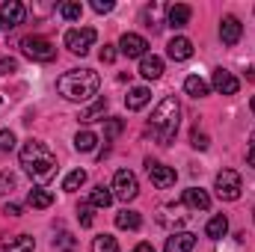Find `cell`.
I'll list each match as a JSON object with an SVG mask.
<instances>
[{"label": "cell", "instance_id": "obj_1", "mask_svg": "<svg viewBox=\"0 0 255 252\" xmlns=\"http://www.w3.org/2000/svg\"><path fill=\"white\" fill-rule=\"evenodd\" d=\"M21 166L33 181H51L57 175V154L42 139H27L21 148Z\"/></svg>", "mask_w": 255, "mask_h": 252}, {"label": "cell", "instance_id": "obj_2", "mask_svg": "<svg viewBox=\"0 0 255 252\" xmlns=\"http://www.w3.org/2000/svg\"><path fill=\"white\" fill-rule=\"evenodd\" d=\"M178 122H181V104H178L175 95H166V98L154 107V113H151V119H148V130H151L154 142L169 145V142L175 139V133H178Z\"/></svg>", "mask_w": 255, "mask_h": 252}, {"label": "cell", "instance_id": "obj_3", "mask_svg": "<svg viewBox=\"0 0 255 252\" xmlns=\"http://www.w3.org/2000/svg\"><path fill=\"white\" fill-rule=\"evenodd\" d=\"M98 86H101V77L98 71L92 68H74V71H65L63 77L57 80V92L63 95L65 101H89L92 95H98Z\"/></svg>", "mask_w": 255, "mask_h": 252}, {"label": "cell", "instance_id": "obj_4", "mask_svg": "<svg viewBox=\"0 0 255 252\" xmlns=\"http://www.w3.org/2000/svg\"><path fill=\"white\" fill-rule=\"evenodd\" d=\"M95 39H98V33L92 30V27H77V30H68L65 33V48L71 51V54H89V48L95 45Z\"/></svg>", "mask_w": 255, "mask_h": 252}, {"label": "cell", "instance_id": "obj_5", "mask_svg": "<svg viewBox=\"0 0 255 252\" xmlns=\"http://www.w3.org/2000/svg\"><path fill=\"white\" fill-rule=\"evenodd\" d=\"M21 48H24V54H27L30 60H36V63H51V60L57 57V48H54L48 39H42V36H27V39L21 42Z\"/></svg>", "mask_w": 255, "mask_h": 252}, {"label": "cell", "instance_id": "obj_6", "mask_svg": "<svg viewBox=\"0 0 255 252\" xmlns=\"http://www.w3.org/2000/svg\"><path fill=\"white\" fill-rule=\"evenodd\" d=\"M241 190H244V181H241V175L235 169H223L217 175V196L220 199L235 202V199H241Z\"/></svg>", "mask_w": 255, "mask_h": 252}, {"label": "cell", "instance_id": "obj_7", "mask_svg": "<svg viewBox=\"0 0 255 252\" xmlns=\"http://www.w3.org/2000/svg\"><path fill=\"white\" fill-rule=\"evenodd\" d=\"M139 193V184H136V175L130 169H119L113 175V196L122 199V202H133Z\"/></svg>", "mask_w": 255, "mask_h": 252}, {"label": "cell", "instance_id": "obj_8", "mask_svg": "<svg viewBox=\"0 0 255 252\" xmlns=\"http://www.w3.org/2000/svg\"><path fill=\"white\" fill-rule=\"evenodd\" d=\"M24 15H27L24 3H18V0H6V3L0 6V27H3V30H15L18 24H24Z\"/></svg>", "mask_w": 255, "mask_h": 252}, {"label": "cell", "instance_id": "obj_9", "mask_svg": "<svg viewBox=\"0 0 255 252\" xmlns=\"http://www.w3.org/2000/svg\"><path fill=\"white\" fill-rule=\"evenodd\" d=\"M145 169H148V178H151V184H154L157 190H169L172 184H175V169H172V166H163V163L148 160Z\"/></svg>", "mask_w": 255, "mask_h": 252}, {"label": "cell", "instance_id": "obj_10", "mask_svg": "<svg viewBox=\"0 0 255 252\" xmlns=\"http://www.w3.org/2000/svg\"><path fill=\"white\" fill-rule=\"evenodd\" d=\"M119 48H122V54L130 57V60H133V57H139V60H142V57H145V51H148V42H145L142 36H136V33H125V36L119 39Z\"/></svg>", "mask_w": 255, "mask_h": 252}, {"label": "cell", "instance_id": "obj_11", "mask_svg": "<svg viewBox=\"0 0 255 252\" xmlns=\"http://www.w3.org/2000/svg\"><path fill=\"white\" fill-rule=\"evenodd\" d=\"M241 36H244V24H241L235 15H226L223 24H220V39H223V45H238Z\"/></svg>", "mask_w": 255, "mask_h": 252}, {"label": "cell", "instance_id": "obj_12", "mask_svg": "<svg viewBox=\"0 0 255 252\" xmlns=\"http://www.w3.org/2000/svg\"><path fill=\"white\" fill-rule=\"evenodd\" d=\"M214 89H217L220 95H238V89H241V80H238L232 71H226V68H217V71H214Z\"/></svg>", "mask_w": 255, "mask_h": 252}, {"label": "cell", "instance_id": "obj_13", "mask_svg": "<svg viewBox=\"0 0 255 252\" xmlns=\"http://www.w3.org/2000/svg\"><path fill=\"white\" fill-rule=\"evenodd\" d=\"M190 15H193V9L187 3H172V6H166V24H169L172 30L187 27V24H190Z\"/></svg>", "mask_w": 255, "mask_h": 252}, {"label": "cell", "instance_id": "obj_14", "mask_svg": "<svg viewBox=\"0 0 255 252\" xmlns=\"http://www.w3.org/2000/svg\"><path fill=\"white\" fill-rule=\"evenodd\" d=\"M166 54H169V60L184 63V60H190L193 57V42L190 39H184V36H175V39L166 45Z\"/></svg>", "mask_w": 255, "mask_h": 252}, {"label": "cell", "instance_id": "obj_15", "mask_svg": "<svg viewBox=\"0 0 255 252\" xmlns=\"http://www.w3.org/2000/svg\"><path fill=\"white\" fill-rule=\"evenodd\" d=\"M193 247H196V235H190V232H175L172 238H166L163 252H193Z\"/></svg>", "mask_w": 255, "mask_h": 252}, {"label": "cell", "instance_id": "obj_16", "mask_svg": "<svg viewBox=\"0 0 255 252\" xmlns=\"http://www.w3.org/2000/svg\"><path fill=\"white\" fill-rule=\"evenodd\" d=\"M181 202L190 208V211H208L211 208V196L205 193L202 187H190L184 190V196H181Z\"/></svg>", "mask_w": 255, "mask_h": 252}, {"label": "cell", "instance_id": "obj_17", "mask_svg": "<svg viewBox=\"0 0 255 252\" xmlns=\"http://www.w3.org/2000/svg\"><path fill=\"white\" fill-rule=\"evenodd\" d=\"M139 74H142L145 80H157V77L163 74V60L154 57V54H145V57L139 60Z\"/></svg>", "mask_w": 255, "mask_h": 252}, {"label": "cell", "instance_id": "obj_18", "mask_svg": "<svg viewBox=\"0 0 255 252\" xmlns=\"http://www.w3.org/2000/svg\"><path fill=\"white\" fill-rule=\"evenodd\" d=\"M148 101H151L148 86H133V89L125 95V107H128V110H142Z\"/></svg>", "mask_w": 255, "mask_h": 252}, {"label": "cell", "instance_id": "obj_19", "mask_svg": "<svg viewBox=\"0 0 255 252\" xmlns=\"http://www.w3.org/2000/svg\"><path fill=\"white\" fill-rule=\"evenodd\" d=\"M226 232H229V220H226V214H217V217H211V223L205 226V235H208L211 241H220V238H226Z\"/></svg>", "mask_w": 255, "mask_h": 252}, {"label": "cell", "instance_id": "obj_20", "mask_svg": "<svg viewBox=\"0 0 255 252\" xmlns=\"http://www.w3.org/2000/svg\"><path fill=\"white\" fill-rule=\"evenodd\" d=\"M36 250V241L30 235H18V238H9L3 244V252H33Z\"/></svg>", "mask_w": 255, "mask_h": 252}, {"label": "cell", "instance_id": "obj_21", "mask_svg": "<svg viewBox=\"0 0 255 252\" xmlns=\"http://www.w3.org/2000/svg\"><path fill=\"white\" fill-rule=\"evenodd\" d=\"M113 199H116V196H113V190L104 187V184H98V187L89 193V205H92V208H110V205H113Z\"/></svg>", "mask_w": 255, "mask_h": 252}, {"label": "cell", "instance_id": "obj_22", "mask_svg": "<svg viewBox=\"0 0 255 252\" xmlns=\"http://www.w3.org/2000/svg\"><path fill=\"white\" fill-rule=\"evenodd\" d=\"M27 205H30V208H51V205H54V193H51V190H45V187L30 190Z\"/></svg>", "mask_w": 255, "mask_h": 252}, {"label": "cell", "instance_id": "obj_23", "mask_svg": "<svg viewBox=\"0 0 255 252\" xmlns=\"http://www.w3.org/2000/svg\"><path fill=\"white\" fill-rule=\"evenodd\" d=\"M104 113H107V98H98L92 107H86L77 119L80 122H98V119H104Z\"/></svg>", "mask_w": 255, "mask_h": 252}, {"label": "cell", "instance_id": "obj_24", "mask_svg": "<svg viewBox=\"0 0 255 252\" xmlns=\"http://www.w3.org/2000/svg\"><path fill=\"white\" fill-rule=\"evenodd\" d=\"M116 226H119V229H128V232H136V229L142 226V217H139L136 211H119V214H116Z\"/></svg>", "mask_w": 255, "mask_h": 252}, {"label": "cell", "instance_id": "obj_25", "mask_svg": "<svg viewBox=\"0 0 255 252\" xmlns=\"http://www.w3.org/2000/svg\"><path fill=\"white\" fill-rule=\"evenodd\" d=\"M184 92H187L190 98H205V95H208V83H205L199 74H190V77L184 80Z\"/></svg>", "mask_w": 255, "mask_h": 252}, {"label": "cell", "instance_id": "obj_26", "mask_svg": "<svg viewBox=\"0 0 255 252\" xmlns=\"http://www.w3.org/2000/svg\"><path fill=\"white\" fill-rule=\"evenodd\" d=\"M95 145H98V136H95L92 130H80V133L74 136V148H77V151H92Z\"/></svg>", "mask_w": 255, "mask_h": 252}, {"label": "cell", "instance_id": "obj_27", "mask_svg": "<svg viewBox=\"0 0 255 252\" xmlns=\"http://www.w3.org/2000/svg\"><path fill=\"white\" fill-rule=\"evenodd\" d=\"M92 252H119V244L113 235H98L92 241Z\"/></svg>", "mask_w": 255, "mask_h": 252}, {"label": "cell", "instance_id": "obj_28", "mask_svg": "<svg viewBox=\"0 0 255 252\" xmlns=\"http://www.w3.org/2000/svg\"><path fill=\"white\" fill-rule=\"evenodd\" d=\"M83 184H86V172H83V169H74V172H68V175H65L63 190H65V193H74V190L83 187Z\"/></svg>", "mask_w": 255, "mask_h": 252}, {"label": "cell", "instance_id": "obj_29", "mask_svg": "<svg viewBox=\"0 0 255 252\" xmlns=\"http://www.w3.org/2000/svg\"><path fill=\"white\" fill-rule=\"evenodd\" d=\"M54 247H57V252H74L77 241H74V235H68V232H60V235L54 238Z\"/></svg>", "mask_w": 255, "mask_h": 252}, {"label": "cell", "instance_id": "obj_30", "mask_svg": "<svg viewBox=\"0 0 255 252\" xmlns=\"http://www.w3.org/2000/svg\"><path fill=\"white\" fill-rule=\"evenodd\" d=\"M60 15H63L65 21H80L83 6H80V3H60Z\"/></svg>", "mask_w": 255, "mask_h": 252}, {"label": "cell", "instance_id": "obj_31", "mask_svg": "<svg viewBox=\"0 0 255 252\" xmlns=\"http://www.w3.org/2000/svg\"><path fill=\"white\" fill-rule=\"evenodd\" d=\"M122 130H125V122H122V119H107V127H104V139L110 142V139H116Z\"/></svg>", "mask_w": 255, "mask_h": 252}, {"label": "cell", "instance_id": "obj_32", "mask_svg": "<svg viewBox=\"0 0 255 252\" xmlns=\"http://www.w3.org/2000/svg\"><path fill=\"white\" fill-rule=\"evenodd\" d=\"M77 220H80L83 229H89V226L95 223V220H92V205H80V208H77Z\"/></svg>", "mask_w": 255, "mask_h": 252}, {"label": "cell", "instance_id": "obj_33", "mask_svg": "<svg viewBox=\"0 0 255 252\" xmlns=\"http://www.w3.org/2000/svg\"><path fill=\"white\" fill-rule=\"evenodd\" d=\"M12 190H15V175L12 172H0V196H6Z\"/></svg>", "mask_w": 255, "mask_h": 252}, {"label": "cell", "instance_id": "obj_34", "mask_svg": "<svg viewBox=\"0 0 255 252\" xmlns=\"http://www.w3.org/2000/svg\"><path fill=\"white\" fill-rule=\"evenodd\" d=\"M15 148V133L12 130H0V151H12Z\"/></svg>", "mask_w": 255, "mask_h": 252}, {"label": "cell", "instance_id": "obj_35", "mask_svg": "<svg viewBox=\"0 0 255 252\" xmlns=\"http://www.w3.org/2000/svg\"><path fill=\"white\" fill-rule=\"evenodd\" d=\"M190 145L193 148H208V133H202L199 127L190 133Z\"/></svg>", "mask_w": 255, "mask_h": 252}, {"label": "cell", "instance_id": "obj_36", "mask_svg": "<svg viewBox=\"0 0 255 252\" xmlns=\"http://www.w3.org/2000/svg\"><path fill=\"white\" fill-rule=\"evenodd\" d=\"M12 71H18V60L3 57V60H0V74H12Z\"/></svg>", "mask_w": 255, "mask_h": 252}, {"label": "cell", "instance_id": "obj_37", "mask_svg": "<svg viewBox=\"0 0 255 252\" xmlns=\"http://www.w3.org/2000/svg\"><path fill=\"white\" fill-rule=\"evenodd\" d=\"M92 9H95L98 15H104V12L113 9V0H92Z\"/></svg>", "mask_w": 255, "mask_h": 252}, {"label": "cell", "instance_id": "obj_38", "mask_svg": "<svg viewBox=\"0 0 255 252\" xmlns=\"http://www.w3.org/2000/svg\"><path fill=\"white\" fill-rule=\"evenodd\" d=\"M116 60V48L113 45H104L101 48V63H113Z\"/></svg>", "mask_w": 255, "mask_h": 252}, {"label": "cell", "instance_id": "obj_39", "mask_svg": "<svg viewBox=\"0 0 255 252\" xmlns=\"http://www.w3.org/2000/svg\"><path fill=\"white\" fill-rule=\"evenodd\" d=\"M3 214H6V217H21V205H15V202H12V205H6V208H3Z\"/></svg>", "mask_w": 255, "mask_h": 252}, {"label": "cell", "instance_id": "obj_40", "mask_svg": "<svg viewBox=\"0 0 255 252\" xmlns=\"http://www.w3.org/2000/svg\"><path fill=\"white\" fill-rule=\"evenodd\" d=\"M247 160H250V166H255V130H253V136H250V151H247Z\"/></svg>", "mask_w": 255, "mask_h": 252}, {"label": "cell", "instance_id": "obj_41", "mask_svg": "<svg viewBox=\"0 0 255 252\" xmlns=\"http://www.w3.org/2000/svg\"><path fill=\"white\" fill-rule=\"evenodd\" d=\"M133 252H154L151 244H139V247H133Z\"/></svg>", "mask_w": 255, "mask_h": 252}, {"label": "cell", "instance_id": "obj_42", "mask_svg": "<svg viewBox=\"0 0 255 252\" xmlns=\"http://www.w3.org/2000/svg\"><path fill=\"white\" fill-rule=\"evenodd\" d=\"M250 107H253V113H255V98H253V101H250Z\"/></svg>", "mask_w": 255, "mask_h": 252}, {"label": "cell", "instance_id": "obj_43", "mask_svg": "<svg viewBox=\"0 0 255 252\" xmlns=\"http://www.w3.org/2000/svg\"><path fill=\"white\" fill-rule=\"evenodd\" d=\"M253 214H255V208H253Z\"/></svg>", "mask_w": 255, "mask_h": 252}]
</instances>
